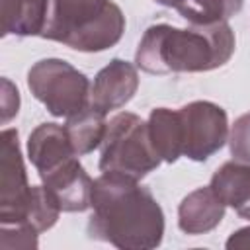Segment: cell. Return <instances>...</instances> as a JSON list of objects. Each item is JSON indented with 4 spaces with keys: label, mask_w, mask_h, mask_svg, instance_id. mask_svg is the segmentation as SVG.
<instances>
[{
    "label": "cell",
    "mask_w": 250,
    "mask_h": 250,
    "mask_svg": "<svg viewBox=\"0 0 250 250\" xmlns=\"http://www.w3.org/2000/svg\"><path fill=\"white\" fill-rule=\"evenodd\" d=\"M51 0H2V35H41Z\"/></svg>",
    "instance_id": "4fadbf2b"
},
{
    "label": "cell",
    "mask_w": 250,
    "mask_h": 250,
    "mask_svg": "<svg viewBox=\"0 0 250 250\" xmlns=\"http://www.w3.org/2000/svg\"><path fill=\"white\" fill-rule=\"evenodd\" d=\"M229 148L234 160L250 164V111L234 119L229 133Z\"/></svg>",
    "instance_id": "d6986e66"
},
{
    "label": "cell",
    "mask_w": 250,
    "mask_h": 250,
    "mask_svg": "<svg viewBox=\"0 0 250 250\" xmlns=\"http://www.w3.org/2000/svg\"><path fill=\"white\" fill-rule=\"evenodd\" d=\"M209 186L227 207H232L242 219H250V164L225 162L215 170Z\"/></svg>",
    "instance_id": "7c38bea8"
},
{
    "label": "cell",
    "mask_w": 250,
    "mask_h": 250,
    "mask_svg": "<svg viewBox=\"0 0 250 250\" xmlns=\"http://www.w3.org/2000/svg\"><path fill=\"white\" fill-rule=\"evenodd\" d=\"M182 119V156L203 162L229 141L227 111L207 100H195L178 109Z\"/></svg>",
    "instance_id": "8992f818"
},
{
    "label": "cell",
    "mask_w": 250,
    "mask_h": 250,
    "mask_svg": "<svg viewBox=\"0 0 250 250\" xmlns=\"http://www.w3.org/2000/svg\"><path fill=\"white\" fill-rule=\"evenodd\" d=\"M37 234L39 232L35 229L23 223L0 225V246L4 250H14V248L33 250L37 248Z\"/></svg>",
    "instance_id": "ac0fdd59"
},
{
    "label": "cell",
    "mask_w": 250,
    "mask_h": 250,
    "mask_svg": "<svg viewBox=\"0 0 250 250\" xmlns=\"http://www.w3.org/2000/svg\"><path fill=\"white\" fill-rule=\"evenodd\" d=\"M125 31V16L111 0H51L43 39L74 51L100 53L113 47Z\"/></svg>",
    "instance_id": "3957f363"
},
{
    "label": "cell",
    "mask_w": 250,
    "mask_h": 250,
    "mask_svg": "<svg viewBox=\"0 0 250 250\" xmlns=\"http://www.w3.org/2000/svg\"><path fill=\"white\" fill-rule=\"evenodd\" d=\"M43 186L57 199L59 207L68 213H80L90 207L94 180L88 176L84 166L78 162V156L64 162L57 170L41 178Z\"/></svg>",
    "instance_id": "9c48e42d"
},
{
    "label": "cell",
    "mask_w": 250,
    "mask_h": 250,
    "mask_svg": "<svg viewBox=\"0 0 250 250\" xmlns=\"http://www.w3.org/2000/svg\"><path fill=\"white\" fill-rule=\"evenodd\" d=\"M2 88H4V94H2V121L8 123L16 113H18V107H20V96H18V90L10 84V80H2Z\"/></svg>",
    "instance_id": "ffe728a7"
},
{
    "label": "cell",
    "mask_w": 250,
    "mask_h": 250,
    "mask_svg": "<svg viewBox=\"0 0 250 250\" xmlns=\"http://www.w3.org/2000/svg\"><path fill=\"white\" fill-rule=\"evenodd\" d=\"M88 234L121 250H152L164 236V213L139 180L104 172L94 180Z\"/></svg>",
    "instance_id": "6da1fadb"
},
{
    "label": "cell",
    "mask_w": 250,
    "mask_h": 250,
    "mask_svg": "<svg viewBox=\"0 0 250 250\" xmlns=\"http://www.w3.org/2000/svg\"><path fill=\"white\" fill-rule=\"evenodd\" d=\"M27 86L55 117H72L90 105L88 76L62 59H41L31 64Z\"/></svg>",
    "instance_id": "5b68a950"
},
{
    "label": "cell",
    "mask_w": 250,
    "mask_h": 250,
    "mask_svg": "<svg viewBox=\"0 0 250 250\" xmlns=\"http://www.w3.org/2000/svg\"><path fill=\"white\" fill-rule=\"evenodd\" d=\"M150 141L164 162H176L182 156V119L180 113L168 107H154L148 115Z\"/></svg>",
    "instance_id": "5bb4252c"
},
{
    "label": "cell",
    "mask_w": 250,
    "mask_h": 250,
    "mask_svg": "<svg viewBox=\"0 0 250 250\" xmlns=\"http://www.w3.org/2000/svg\"><path fill=\"white\" fill-rule=\"evenodd\" d=\"M174 8L191 25H213L240 12L242 0H178Z\"/></svg>",
    "instance_id": "2e32d148"
},
{
    "label": "cell",
    "mask_w": 250,
    "mask_h": 250,
    "mask_svg": "<svg viewBox=\"0 0 250 250\" xmlns=\"http://www.w3.org/2000/svg\"><path fill=\"white\" fill-rule=\"evenodd\" d=\"M137 88L139 74L135 64L113 59L96 74L90 90V105L107 115L111 109L123 107L137 94Z\"/></svg>",
    "instance_id": "ba28073f"
},
{
    "label": "cell",
    "mask_w": 250,
    "mask_h": 250,
    "mask_svg": "<svg viewBox=\"0 0 250 250\" xmlns=\"http://www.w3.org/2000/svg\"><path fill=\"white\" fill-rule=\"evenodd\" d=\"M27 156L35 166L39 178L57 170L64 162L76 156L64 125L59 123H41L37 125L27 139Z\"/></svg>",
    "instance_id": "30bf717a"
},
{
    "label": "cell",
    "mask_w": 250,
    "mask_h": 250,
    "mask_svg": "<svg viewBox=\"0 0 250 250\" xmlns=\"http://www.w3.org/2000/svg\"><path fill=\"white\" fill-rule=\"evenodd\" d=\"M234 31L227 21L186 29L154 23L139 41L135 62L148 74L207 72L230 61Z\"/></svg>",
    "instance_id": "7a4b0ae2"
},
{
    "label": "cell",
    "mask_w": 250,
    "mask_h": 250,
    "mask_svg": "<svg viewBox=\"0 0 250 250\" xmlns=\"http://www.w3.org/2000/svg\"><path fill=\"white\" fill-rule=\"evenodd\" d=\"M2 156H0V225L25 223V211L31 197L21 148L16 129H4L2 135ZM33 229V227H31Z\"/></svg>",
    "instance_id": "52a82bcc"
},
{
    "label": "cell",
    "mask_w": 250,
    "mask_h": 250,
    "mask_svg": "<svg viewBox=\"0 0 250 250\" xmlns=\"http://www.w3.org/2000/svg\"><path fill=\"white\" fill-rule=\"evenodd\" d=\"M64 129H66V135L70 139V145H72L76 156L90 154L104 143L105 129H107L105 113L88 105L80 113L66 117Z\"/></svg>",
    "instance_id": "9a60e30c"
},
{
    "label": "cell",
    "mask_w": 250,
    "mask_h": 250,
    "mask_svg": "<svg viewBox=\"0 0 250 250\" xmlns=\"http://www.w3.org/2000/svg\"><path fill=\"white\" fill-rule=\"evenodd\" d=\"M154 2H158V4H162V6L172 8V6H176V2H178V0H154Z\"/></svg>",
    "instance_id": "7402d4cb"
},
{
    "label": "cell",
    "mask_w": 250,
    "mask_h": 250,
    "mask_svg": "<svg viewBox=\"0 0 250 250\" xmlns=\"http://www.w3.org/2000/svg\"><path fill=\"white\" fill-rule=\"evenodd\" d=\"M225 203L211 186L189 191L178 207V227L186 234H205L219 227L225 217Z\"/></svg>",
    "instance_id": "8fae6325"
},
{
    "label": "cell",
    "mask_w": 250,
    "mask_h": 250,
    "mask_svg": "<svg viewBox=\"0 0 250 250\" xmlns=\"http://www.w3.org/2000/svg\"><path fill=\"white\" fill-rule=\"evenodd\" d=\"M160 162L162 158L150 141L146 121L131 111H121L109 119L100 154L102 172H117L141 180Z\"/></svg>",
    "instance_id": "277c9868"
},
{
    "label": "cell",
    "mask_w": 250,
    "mask_h": 250,
    "mask_svg": "<svg viewBox=\"0 0 250 250\" xmlns=\"http://www.w3.org/2000/svg\"><path fill=\"white\" fill-rule=\"evenodd\" d=\"M61 207L57 203V199L51 195V191L45 186H33L31 188V197L27 203V211H25V223L29 227H33L37 232L49 230L61 215Z\"/></svg>",
    "instance_id": "e0dca14e"
},
{
    "label": "cell",
    "mask_w": 250,
    "mask_h": 250,
    "mask_svg": "<svg viewBox=\"0 0 250 250\" xmlns=\"http://www.w3.org/2000/svg\"><path fill=\"white\" fill-rule=\"evenodd\" d=\"M225 246L229 250H248L250 248V227H242V229L234 230L227 238Z\"/></svg>",
    "instance_id": "44dd1931"
}]
</instances>
